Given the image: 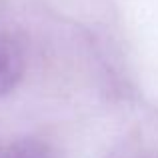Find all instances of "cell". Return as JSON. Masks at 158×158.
Here are the masks:
<instances>
[{"label":"cell","instance_id":"6da1fadb","mask_svg":"<svg viewBox=\"0 0 158 158\" xmlns=\"http://www.w3.org/2000/svg\"><path fill=\"white\" fill-rule=\"evenodd\" d=\"M24 72L22 46L12 36L0 34V96L8 94Z\"/></svg>","mask_w":158,"mask_h":158}]
</instances>
